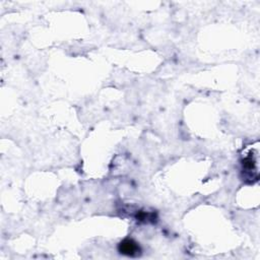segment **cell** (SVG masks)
I'll return each mask as SVG.
<instances>
[{
    "instance_id": "obj_1",
    "label": "cell",
    "mask_w": 260,
    "mask_h": 260,
    "mask_svg": "<svg viewBox=\"0 0 260 260\" xmlns=\"http://www.w3.org/2000/svg\"><path fill=\"white\" fill-rule=\"evenodd\" d=\"M118 250L121 254L126 256H138L140 253V247L138 243H136L132 239H124L119 243Z\"/></svg>"
}]
</instances>
